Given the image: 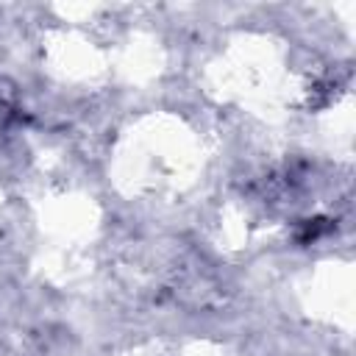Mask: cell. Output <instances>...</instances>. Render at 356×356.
Listing matches in <instances>:
<instances>
[{
    "instance_id": "obj_1",
    "label": "cell",
    "mask_w": 356,
    "mask_h": 356,
    "mask_svg": "<svg viewBox=\"0 0 356 356\" xmlns=\"http://www.w3.org/2000/svg\"><path fill=\"white\" fill-rule=\"evenodd\" d=\"M19 117H22L19 92H17L14 83H8L6 78H0V145L8 142V136L14 134Z\"/></svg>"
}]
</instances>
